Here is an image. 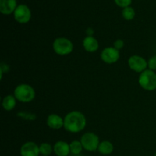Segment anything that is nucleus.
<instances>
[{"instance_id": "4be33fe9", "label": "nucleus", "mask_w": 156, "mask_h": 156, "mask_svg": "<svg viewBox=\"0 0 156 156\" xmlns=\"http://www.w3.org/2000/svg\"><path fill=\"white\" fill-rule=\"evenodd\" d=\"M113 47L120 51V50H122V49L123 48V47H124V41H123L122 39L116 40V41L114 42Z\"/></svg>"}, {"instance_id": "412c9836", "label": "nucleus", "mask_w": 156, "mask_h": 156, "mask_svg": "<svg viewBox=\"0 0 156 156\" xmlns=\"http://www.w3.org/2000/svg\"><path fill=\"white\" fill-rule=\"evenodd\" d=\"M148 69L156 71V56H152L148 60Z\"/></svg>"}, {"instance_id": "2eb2a0df", "label": "nucleus", "mask_w": 156, "mask_h": 156, "mask_svg": "<svg viewBox=\"0 0 156 156\" xmlns=\"http://www.w3.org/2000/svg\"><path fill=\"white\" fill-rule=\"evenodd\" d=\"M98 151L101 155H110L114 151V145L111 142L108 141V140H104V141L101 142L100 144H99Z\"/></svg>"}, {"instance_id": "f03ea898", "label": "nucleus", "mask_w": 156, "mask_h": 156, "mask_svg": "<svg viewBox=\"0 0 156 156\" xmlns=\"http://www.w3.org/2000/svg\"><path fill=\"white\" fill-rule=\"evenodd\" d=\"M13 94L18 101L21 103H29L35 98L36 92L31 85L22 83L15 87Z\"/></svg>"}, {"instance_id": "aec40b11", "label": "nucleus", "mask_w": 156, "mask_h": 156, "mask_svg": "<svg viewBox=\"0 0 156 156\" xmlns=\"http://www.w3.org/2000/svg\"><path fill=\"white\" fill-rule=\"evenodd\" d=\"M132 1L133 0H114V2L117 6L124 9L128 6H130Z\"/></svg>"}, {"instance_id": "a211bd4d", "label": "nucleus", "mask_w": 156, "mask_h": 156, "mask_svg": "<svg viewBox=\"0 0 156 156\" xmlns=\"http://www.w3.org/2000/svg\"><path fill=\"white\" fill-rule=\"evenodd\" d=\"M40 154L44 156H49L53 152V146L48 143H43L39 146Z\"/></svg>"}, {"instance_id": "6ab92c4d", "label": "nucleus", "mask_w": 156, "mask_h": 156, "mask_svg": "<svg viewBox=\"0 0 156 156\" xmlns=\"http://www.w3.org/2000/svg\"><path fill=\"white\" fill-rule=\"evenodd\" d=\"M17 116L21 118L24 119L26 120H30V121H34V120H36L37 116L36 114H32L30 112H24V111H21V112H18L17 114Z\"/></svg>"}, {"instance_id": "39448f33", "label": "nucleus", "mask_w": 156, "mask_h": 156, "mask_svg": "<svg viewBox=\"0 0 156 156\" xmlns=\"http://www.w3.org/2000/svg\"><path fill=\"white\" fill-rule=\"evenodd\" d=\"M80 141L82 143L83 149L88 152H94L98 150L100 140L97 134L92 132H87L81 136Z\"/></svg>"}, {"instance_id": "5701e85b", "label": "nucleus", "mask_w": 156, "mask_h": 156, "mask_svg": "<svg viewBox=\"0 0 156 156\" xmlns=\"http://www.w3.org/2000/svg\"><path fill=\"white\" fill-rule=\"evenodd\" d=\"M9 71V66L6 63L2 62L0 65V73H1V78H2L3 73H7Z\"/></svg>"}, {"instance_id": "a878e982", "label": "nucleus", "mask_w": 156, "mask_h": 156, "mask_svg": "<svg viewBox=\"0 0 156 156\" xmlns=\"http://www.w3.org/2000/svg\"><path fill=\"white\" fill-rule=\"evenodd\" d=\"M41 156H44V155H41Z\"/></svg>"}, {"instance_id": "1a4fd4ad", "label": "nucleus", "mask_w": 156, "mask_h": 156, "mask_svg": "<svg viewBox=\"0 0 156 156\" xmlns=\"http://www.w3.org/2000/svg\"><path fill=\"white\" fill-rule=\"evenodd\" d=\"M20 154H21V156H39V146L34 142H26L21 146Z\"/></svg>"}, {"instance_id": "f3484780", "label": "nucleus", "mask_w": 156, "mask_h": 156, "mask_svg": "<svg viewBox=\"0 0 156 156\" xmlns=\"http://www.w3.org/2000/svg\"><path fill=\"white\" fill-rule=\"evenodd\" d=\"M136 15V12L134 9L131 6H128V7L124 8L122 10V16L126 21H132L134 19Z\"/></svg>"}, {"instance_id": "f8f14e48", "label": "nucleus", "mask_w": 156, "mask_h": 156, "mask_svg": "<svg viewBox=\"0 0 156 156\" xmlns=\"http://www.w3.org/2000/svg\"><path fill=\"white\" fill-rule=\"evenodd\" d=\"M84 50L88 53H94L99 48L98 41L93 36H86L82 41Z\"/></svg>"}, {"instance_id": "0eeeda50", "label": "nucleus", "mask_w": 156, "mask_h": 156, "mask_svg": "<svg viewBox=\"0 0 156 156\" xmlns=\"http://www.w3.org/2000/svg\"><path fill=\"white\" fill-rule=\"evenodd\" d=\"M128 66L131 70L140 74L148 69V60L139 55H133L128 59Z\"/></svg>"}, {"instance_id": "6e6552de", "label": "nucleus", "mask_w": 156, "mask_h": 156, "mask_svg": "<svg viewBox=\"0 0 156 156\" xmlns=\"http://www.w3.org/2000/svg\"><path fill=\"white\" fill-rule=\"evenodd\" d=\"M101 59L107 64H114L119 60L120 57V51L114 47H107L101 53Z\"/></svg>"}, {"instance_id": "9d476101", "label": "nucleus", "mask_w": 156, "mask_h": 156, "mask_svg": "<svg viewBox=\"0 0 156 156\" xmlns=\"http://www.w3.org/2000/svg\"><path fill=\"white\" fill-rule=\"evenodd\" d=\"M47 126L52 129H60L64 126V118L56 114H51L47 117L46 120Z\"/></svg>"}, {"instance_id": "20e7f679", "label": "nucleus", "mask_w": 156, "mask_h": 156, "mask_svg": "<svg viewBox=\"0 0 156 156\" xmlns=\"http://www.w3.org/2000/svg\"><path fill=\"white\" fill-rule=\"evenodd\" d=\"M73 43L66 37H57L53 42V50L59 56H67L73 51Z\"/></svg>"}, {"instance_id": "f257e3e1", "label": "nucleus", "mask_w": 156, "mask_h": 156, "mask_svg": "<svg viewBox=\"0 0 156 156\" xmlns=\"http://www.w3.org/2000/svg\"><path fill=\"white\" fill-rule=\"evenodd\" d=\"M87 124L85 116L79 111H73L64 117L63 128L69 133H78L83 130Z\"/></svg>"}, {"instance_id": "393cba45", "label": "nucleus", "mask_w": 156, "mask_h": 156, "mask_svg": "<svg viewBox=\"0 0 156 156\" xmlns=\"http://www.w3.org/2000/svg\"><path fill=\"white\" fill-rule=\"evenodd\" d=\"M155 156H156V152H155Z\"/></svg>"}, {"instance_id": "4468645a", "label": "nucleus", "mask_w": 156, "mask_h": 156, "mask_svg": "<svg viewBox=\"0 0 156 156\" xmlns=\"http://www.w3.org/2000/svg\"><path fill=\"white\" fill-rule=\"evenodd\" d=\"M17 99L14 94H8L3 98L2 101V106L6 111H12L16 107Z\"/></svg>"}, {"instance_id": "423d86ee", "label": "nucleus", "mask_w": 156, "mask_h": 156, "mask_svg": "<svg viewBox=\"0 0 156 156\" xmlns=\"http://www.w3.org/2000/svg\"><path fill=\"white\" fill-rule=\"evenodd\" d=\"M14 18L19 24H27L31 18V11L30 8L24 4L18 5L13 13Z\"/></svg>"}, {"instance_id": "dca6fc26", "label": "nucleus", "mask_w": 156, "mask_h": 156, "mask_svg": "<svg viewBox=\"0 0 156 156\" xmlns=\"http://www.w3.org/2000/svg\"><path fill=\"white\" fill-rule=\"evenodd\" d=\"M70 152L73 155H78L83 150V146L80 140H73L69 143Z\"/></svg>"}, {"instance_id": "7ed1b4c3", "label": "nucleus", "mask_w": 156, "mask_h": 156, "mask_svg": "<svg viewBox=\"0 0 156 156\" xmlns=\"http://www.w3.org/2000/svg\"><path fill=\"white\" fill-rule=\"evenodd\" d=\"M139 85L143 89L147 91H153L156 90V73L147 69L140 73L138 79Z\"/></svg>"}, {"instance_id": "b1692460", "label": "nucleus", "mask_w": 156, "mask_h": 156, "mask_svg": "<svg viewBox=\"0 0 156 156\" xmlns=\"http://www.w3.org/2000/svg\"><path fill=\"white\" fill-rule=\"evenodd\" d=\"M85 33H86L87 36H93V35H94V30H93V28H91V27H88V28H87Z\"/></svg>"}, {"instance_id": "ddd939ff", "label": "nucleus", "mask_w": 156, "mask_h": 156, "mask_svg": "<svg viewBox=\"0 0 156 156\" xmlns=\"http://www.w3.org/2000/svg\"><path fill=\"white\" fill-rule=\"evenodd\" d=\"M53 152L57 156H68L70 152L69 144L65 141H57L53 145Z\"/></svg>"}, {"instance_id": "9b49d317", "label": "nucleus", "mask_w": 156, "mask_h": 156, "mask_svg": "<svg viewBox=\"0 0 156 156\" xmlns=\"http://www.w3.org/2000/svg\"><path fill=\"white\" fill-rule=\"evenodd\" d=\"M17 7V0H0V12L2 15H9L14 13Z\"/></svg>"}]
</instances>
